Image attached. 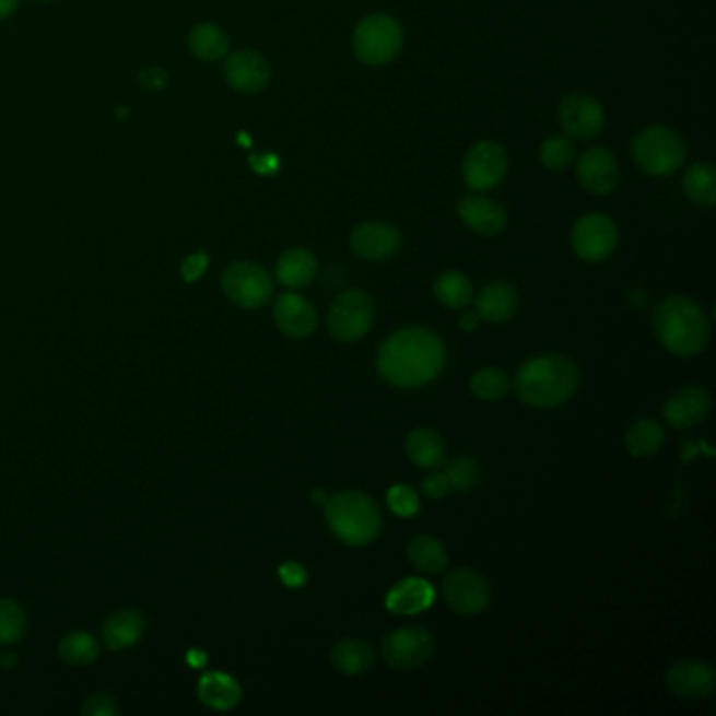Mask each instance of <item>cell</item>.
I'll return each instance as SVG.
<instances>
[{
	"instance_id": "34",
	"label": "cell",
	"mask_w": 716,
	"mask_h": 716,
	"mask_svg": "<svg viewBox=\"0 0 716 716\" xmlns=\"http://www.w3.org/2000/svg\"><path fill=\"white\" fill-rule=\"evenodd\" d=\"M510 380L498 368H481L471 376V394L481 401H496L506 398Z\"/></svg>"
},
{
	"instance_id": "30",
	"label": "cell",
	"mask_w": 716,
	"mask_h": 716,
	"mask_svg": "<svg viewBox=\"0 0 716 716\" xmlns=\"http://www.w3.org/2000/svg\"><path fill=\"white\" fill-rule=\"evenodd\" d=\"M683 189L693 204L711 209L716 202V173L713 164L700 162L688 168L683 177Z\"/></svg>"
},
{
	"instance_id": "16",
	"label": "cell",
	"mask_w": 716,
	"mask_h": 716,
	"mask_svg": "<svg viewBox=\"0 0 716 716\" xmlns=\"http://www.w3.org/2000/svg\"><path fill=\"white\" fill-rule=\"evenodd\" d=\"M273 321L291 339H307L318 328L316 307L296 292H284L273 303Z\"/></svg>"
},
{
	"instance_id": "33",
	"label": "cell",
	"mask_w": 716,
	"mask_h": 716,
	"mask_svg": "<svg viewBox=\"0 0 716 716\" xmlns=\"http://www.w3.org/2000/svg\"><path fill=\"white\" fill-rule=\"evenodd\" d=\"M59 656L70 666H91L99 658V643L84 631H72L59 641Z\"/></svg>"
},
{
	"instance_id": "48",
	"label": "cell",
	"mask_w": 716,
	"mask_h": 716,
	"mask_svg": "<svg viewBox=\"0 0 716 716\" xmlns=\"http://www.w3.org/2000/svg\"><path fill=\"white\" fill-rule=\"evenodd\" d=\"M43 2H47V0H43Z\"/></svg>"
},
{
	"instance_id": "32",
	"label": "cell",
	"mask_w": 716,
	"mask_h": 716,
	"mask_svg": "<svg viewBox=\"0 0 716 716\" xmlns=\"http://www.w3.org/2000/svg\"><path fill=\"white\" fill-rule=\"evenodd\" d=\"M664 444V429L654 419H638L626 431V448L637 458H649L658 454Z\"/></svg>"
},
{
	"instance_id": "41",
	"label": "cell",
	"mask_w": 716,
	"mask_h": 716,
	"mask_svg": "<svg viewBox=\"0 0 716 716\" xmlns=\"http://www.w3.org/2000/svg\"><path fill=\"white\" fill-rule=\"evenodd\" d=\"M421 488H423V494H425L426 498L442 501L448 494L450 483H448V478L444 473H431V476L423 479Z\"/></svg>"
},
{
	"instance_id": "6",
	"label": "cell",
	"mask_w": 716,
	"mask_h": 716,
	"mask_svg": "<svg viewBox=\"0 0 716 716\" xmlns=\"http://www.w3.org/2000/svg\"><path fill=\"white\" fill-rule=\"evenodd\" d=\"M633 159L643 173L666 177L681 168L685 160V143L672 129L649 127L635 137Z\"/></svg>"
},
{
	"instance_id": "3",
	"label": "cell",
	"mask_w": 716,
	"mask_h": 716,
	"mask_svg": "<svg viewBox=\"0 0 716 716\" xmlns=\"http://www.w3.org/2000/svg\"><path fill=\"white\" fill-rule=\"evenodd\" d=\"M654 332L666 351L691 357L711 341V321L690 296H666L654 307Z\"/></svg>"
},
{
	"instance_id": "7",
	"label": "cell",
	"mask_w": 716,
	"mask_h": 716,
	"mask_svg": "<svg viewBox=\"0 0 716 716\" xmlns=\"http://www.w3.org/2000/svg\"><path fill=\"white\" fill-rule=\"evenodd\" d=\"M374 301L364 291L341 292L328 309V332L341 343H353L368 334L374 324Z\"/></svg>"
},
{
	"instance_id": "11",
	"label": "cell",
	"mask_w": 716,
	"mask_h": 716,
	"mask_svg": "<svg viewBox=\"0 0 716 716\" xmlns=\"http://www.w3.org/2000/svg\"><path fill=\"white\" fill-rule=\"evenodd\" d=\"M446 606L458 615H478L490 606V584L476 570H451L442 583Z\"/></svg>"
},
{
	"instance_id": "15",
	"label": "cell",
	"mask_w": 716,
	"mask_h": 716,
	"mask_svg": "<svg viewBox=\"0 0 716 716\" xmlns=\"http://www.w3.org/2000/svg\"><path fill=\"white\" fill-rule=\"evenodd\" d=\"M666 688L683 700H704L716 688L715 668L700 660H681L666 672Z\"/></svg>"
},
{
	"instance_id": "36",
	"label": "cell",
	"mask_w": 716,
	"mask_h": 716,
	"mask_svg": "<svg viewBox=\"0 0 716 716\" xmlns=\"http://www.w3.org/2000/svg\"><path fill=\"white\" fill-rule=\"evenodd\" d=\"M574 156H576V148L567 134H553V137L544 139V143L540 148L542 164L553 173L565 171L574 162Z\"/></svg>"
},
{
	"instance_id": "47",
	"label": "cell",
	"mask_w": 716,
	"mask_h": 716,
	"mask_svg": "<svg viewBox=\"0 0 716 716\" xmlns=\"http://www.w3.org/2000/svg\"><path fill=\"white\" fill-rule=\"evenodd\" d=\"M312 501H316V503H326L328 501V496L324 494V490H316L314 494H312Z\"/></svg>"
},
{
	"instance_id": "23",
	"label": "cell",
	"mask_w": 716,
	"mask_h": 716,
	"mask_svg": "<svg viewBox=\"0 0 716 716\" xmlns=\"http://www.w3.org/2000/svg\"><path fill=\"white\" fill-rule=\"evenodd\" d=\"M316 275L318 259L307 248H291L275 263V280L292 291L309 286Z\"/></svg>"
},
{
	"instance_id": "45",
	"label": "cell",
	"mask_w": 716,
	"mask_h": 716,
	"mask_svg": "<svg viewBox=\"0 0 716 716\" xmlns=\"http://www.w3.org/2000/svg\"><path fill=\"white\" fill-rule=\"evenodd\" d=\"M17 4H20V0H0V22L9 20L15 13Z\"/></svg>"
},
{
	"instance_id": "21",
	"label": "cell",
	"mask_w": 716,
	"mask_h": 716,
	"mask_svg": "<svg viewBox=\"0 0 716 716\" xmlns=\"http://www.w3.org/2000/svg\"><path fill=\"white\" fill-rule=\"evenodd\" d=\"M433 601L435 590L431 584L423 578H403L387 592L385 608L398 615H416L429 610Z\"/></svg>"
},
{
	"instance_id": "27",
	"label": "cell",
	"mask_w": 716,
	"mask_h": 716,
	"mask_svg": "<svg viewBox=\"0 0 716 716\" xmlns=\"http://www.w3.org/2000/svg\"><path fill=\"white\" fill-rule=\"evenodd\" d=\"M330 664L341 674L357 677L371 670L374 664V649L360 638H343L332 647Z\"/></svg>"
},
{
	"instance_id": "13",
	"label": "cell",
	"mask_w": 716,
	"mask_h": 716,
	"mask_svg": "<svg viewBox=\"0 0 716 716\" xmlns=\"http://www.w3.org/2000/svg\"><path fill=\"white\" fill-rule=\"evenodd\" d=\"M559 122L570 139L590 141L603 131L606 114L595 97L586 93H570L559 106Z\"/></svg>"
},
{
	"instance_id": "17",
	"label": "cell",
	"mask_w": 716,
	"mask_h": 716,
	"mask_svg": "<svg viewBox=\"0 0 716 716\" xmlns=\"http://www.w3.org/2000/svg\"><path fill=\"white\" fill-rule=\"evenodd\" d=\"M713 410V398L706 389L688 385L674 391L664 403V419L674 429H693L704 423Z\"/></svg>"
},
{
	"instance_id": "28",
	"label": "cell",
	"mask_w": 716,
	"mask_h": 716,
	"mask_svg": "<svg viewBox=\"0 0 716 716\" xmlns=\"http://www.w3.org/2000/svg\"><path fill=\"white\" fill-rule=\"evenodd\" d=\"M408 559L416 570H421L425 574H439L448 567L446 547L437 538L426 536V533L414 536L410 540Z\"/></svg>"
},
{
	"instance_id": "5",
	"label": "cell",
	"mask_w": 716,
	"mask_h": 716,
	"mask_svg": "<svg viewBox=\"0 0 716 716\" xmlns=\"http://www.w3.org/2000/svg\"><path fill=\"white\" fill-rule=\"evenodd\" d=\"M403 45V30L391 15L374 13L362 20L353 32V54L366 66L394 61Z\"/></svg>"
},
{
	"instance_id": "46",
	"label": "cell",
	"mask_w": 716,
	"mask_h": 716,
	"mask_svg": "<svg viewBox=\"0 0 716 716\" xmlns=\"http://www.w3.org/2000/svg\"><path fill=\"white\" fill-rule=\"evenodd\" d=\"M17 664V656L15 654H11V652H2L0 654V666H4V668H13Z\"/></svg>"
},
{
	"instance_id": "40",
	"label": "cell",
	"mask_w": 716,
	"mask_h": 716,
	"mask_svg": "<svg viewBox=\"0 0 716 716\" xmlns=\"http://www.w3.org/2000/svg\"><path fill=\"white\" fill-rule=\"evenodd\" d=\"M207 267H209V255L202 253V250H198V253L189 255L186 261H184L181 275H184L186 282H196V280L202 278V273L207 271Z\"/></svg>"
},
{
	"instance_id": "35",
	"label": "cell",
	"mask_w": 716,
	"mask_h": 716,
	"mask_svg": "<svg viewBox=\"0 0 716 716\" xmlns=\"http://www.w3.org/2000/svg\"><path fill=\"white\" fill-rule=\"evenodd\" d=\"M24 608L13 599H0V645H13L26 633Z\"/></svg>"
},
{
	"instance_id": "43",
	"label": "cell",
	"mask_w": 716,
	"mask_h": 716,
	"mask_svg": "<svg viewBox=\"0 0 716 716\" xmlns=\"http://www.w3.org/2000/svg\"><path fill=\"white\" fill-rule=\"evenodd\" d=\"M139 80H141V84H143L145 89H162L164 82H166V74H164L160 68H148V70L139 77Z\"/></svg>"
},
{
	"instance_id": "2",
	"label": "cell",
	"mask_w": 716,
	"mask_h": 716,
	"mask_svg": "<svg viewBox=\"0 0 716 716\" xmlns=\"http://www.w3.org/2000/svg\"><path fill=\"white\" fill-rule=\"evenodd\" d=\"M578 366L559 353H547L528 360L515 378V391L531 408H557L578 389Z\"/></svg>"
},
{
	"instance_id": "12",
	"label": "cell",
	"mask_w": 716,
	"mask_h": 716,
	"mask_svg": "<svg viewBox=\"0 0 716 716\" xmlns=\"http://www.w3.org/2000/svg\"><path fill=\"white\" fill-rule=\"evenodd\" d=\"M508 160L503 145L494 141H479L462 162V175L467 186L476 191H488L501 186L506 177Z\"/></svg>"
},
{
	"instance_id": "18",
	"label": "cell",
	"mask_w": 716,
	"mask_h": 716,
	"mask_svg": "<svg viewBox=\"0 0 716 716\" xmlns=\"http://www.w3.org/2000/svg\"><path fill=\"white\" fill-rule=\"evenodd\" d=\"M576 175L580 186L595 196H608L615 189L620 179L618 162L606 148L586 150L576 164Z\"/></svg>"
},
{
	"instance_id": "29",
	"label": "cell",
	"mask_w": 716,
	"mask_h": 716,
	"mask_svg": "<svg viewBox=\"0 0 716 716\" xmlns=\"http://www.w3.org/2000/svg\"><path fill=\"white\" fill-rule=\"evenodd\" d=\"M187 47L202 61H216L230 51V38L214 24H198L187 36Z\"/></svg>"
},
{
	"instance_id": "24",
	"label": "cell",
	"mask_w": 716,
	"mask_h": 716,
	"mask_svg": "<svg viewBox=\"0 0 716 716\" xmlns=\"http://www.w3.org/2000/svg\"><path fill=\"white\" fill-rule=\"evenodd\" d=\"M517 309V292L506 282H490L476 296L479 319L490 324H503L513 318Z\"/></svg>"
},
{
	"instance_id": "31",
	"label": "cell",
	"mask_w": 716,
	"mask_h": 716,
	"mask_svg": "<svg viewBox=\"0 0 716 716\" xmlns=\"http://www.w3.org/2000/svg\"><path fill=\"white\" fill-rule=\"evenodd\" d=\"M435 298L450 309H465L473 301V284L460 271H444L433 284Z\"/></svg>"
},
{
	"instance_id": "14",
	"label": "cell",
	"mask_w": 716,
	"mask_h": 716,
	"mask_svg": "<svg viewBox=\"0 0 716 716\" xmlns=\"http://www.w3.org/2000/svg\"><path fill=\"white\" fill-rule=\"evenodd\" d=\"M351 250L366 261H387L396 257L401 248V234L398 227L380 221L362 223L351 232Z\"/></svg>"
},
{
	"instance_id": "4",
	"label": "cell",
	"mask_w": 716,
	"mask_h": 716,
	"mask_svg": "<svg viewBox=\"0 0 716 716\" xmlns=\"http://www.w3.org/2000/svg\"><path fill=\"white\" fill-rule=\"evenodd\" d=\"M324 506L328 528L347 547H366L380 533V510L364 492H337Z\"/></svg>"
},
{
	"instance_id": "8",
	"label": "cell",
	"mask_w": 716,
	"mask_h": 716,
	"mask_svg": "<svg viewBox=\"0 0 716 716\" xmlns=\"http://www.w3.org/2000/svg\"><path fill=\"white\" fill-rule=\"evenodd\" d=\"M221 289L242 309H259L269 303L273 282L263 267L250 261H236L223 271Z\"/></svg>"
},
{
	"instance_id": "38",
	"label": "cell",
	"mask_w": 716,
	"mask_h": 716,
	"mask_svg": "<svg viewBox=\"0 0 716 716\" xmlns=\"http://www.w3.org/2000/svg\"><path fill=\"white\" fill-rule=\"evenodd\" d=\"M387 506L398 517H414L421 510V498L414 488L398 483L387 492Z\"/></svg>"
},
{
	"instance_id": "39",
	"label": "cell",
	"mask_w": 716,
	"mask_h": 716,
	"mask_svg": "<svg viewBox=\"0 0 716 716\" xmlns=\"http://www.w3.org/2000/svg\"><path fill=\"white\" fill-rule=\"evenodd\" d=\"M120 713V706L116 700L107 693H95L82 704V715L89 716H114Z\"/></svg>"
},
{
	"instance_id": "10",
	"label": "cell",
	"mask_w": 716,
	"mask_h": 716,
	"mask_svg": "<svg viewBox=\"0 0 716 716\" xmlns=\"http://www.w3.org/2000/svg\"><path fill=\"white\" fill-rule=\"evenodd\" d=\"M618 246V227L608 214H584L572 230V248L586 263L610 259Z\"/></svg>"
},
{
	"instance_id": "1",
	"label": "cell",
	"mask_w": 716,
	"mask_h": 716,
	"mask_svg": "<svg viewBox=\"0 0 716 716\" xmlns=\"http://www.w3.org/2000/svg\"><path fill=\"white\" fill-rule=\"evenodd\" d=\"M446 366V347L426 328H401L389 334L376 353L380 378L398 389H419L433 383Z\"/></svg>"
},
{
	"instance_id": "42",
	"label": "cell",
	"mask_w": 716,
	"mask_h": 716,
	"mask_svg": "<svg viewBox=\"0 0 716 716\" xmlns=\"http://www.w3.org/2000/svg\"><path fill=\"white\" fill-rule=\"evenodd\" d=\"M278 574H280V578H282V583L286 584V586H291V588H298V586H303V584L307 583V572L303 570L301 563H294V561H289V563L280 565Z\"/></svg>"
},
{
	"instance_id": "20",
	"label": "cell",
	"mask_w": 716,
	"mask_h": 716,
	"mask_svg": "<svg viewBox=\"0 0 716 716\" xmlns=\"http://www.w3.org/2000/svg\"><path fill=\"white\" fill-rule=\"evenodd\" d=\"M460 221L479 236H496L506 227V211L483 196H467L458 202Z\"/></svg>"
},
{
	"instance_id": "37",
	"label": "cell",
	"mask_w": 716,
	"mask_h": 716,
	"mask_svg": "<svg viewBox=\"0 0 716 716\" xmlns=\"http://www.w3.org/2000/svg\"><path fill=\"white\" fill-rule=\"evenodd\" d=\"M444 476L448 478V483L458 492H469L479 483V465L476 458L471 456H454L450 462L446 465Z\"/></svg>"
},
{
	"instance_id": "9",
	"label": "cell",
	"mask_w": 716,
	"mask_h": 716,
	"mask_svg": "<svg viewBox=\"0 0 716 716\" xmlns=\"http://www.w3.org/2000/svg\"><path fill=\"white\" fill-rule=\"evenodd\" d=\"M435 654V637L425 626H403L383 638L380 656L396 670L425 666Z\"/></svg>"
},
{
	"instance_id": "44",
	"label": "cell",
	"mask_w": 716,
	"mask_h": 716,
	"mask_svg": "<svg viewBox=\"0 0 716 716\" xmlns=\"http://www.w3.org/2000/svg\"><path fill=\"white\" fill-rule=\"evenodd\" d=\"M481 321L478 316V312H465L460 319H458V326L465 330V332H473L478 328V324Z\"/></svg>"
},
{
	"instance_id": "19",
	"label": "cell",
	"mask_w": 716,
	"mask_h": 716,
	"mask_svg": "<svg viewBox=\"0 0 716 716\" xmlns=\"http://www.w3.org/2000/svg\"><path fill=\"white\" fill-rule=\"evenodd\" d=\"M225 80L239 93H261L271 80L269 61L257 51H236L225 61Z\"/></svg>"
},
{
	"instance_id": "25",
	"label": "cell",
	"mask_w": 716,
	"mask_h": 716,
	"mask_svg": "<svg viewBox=\"0 0 716 716\" xmlns=\"http://www.w3.org/2000/svg\"><path fill=\"white\" fill-rule=\"evenodd\" d=\"M403 448H406L410 462L421 469H437L446 460L444 439L433 429H426V426L412 429L406 437Z\"/></svg>"
},
{
	"instance_id": "22",
	"label": "cell",
	"mask_w": 716,
	"mask_h": 716,
	"mask_svg": "<svg viewBox=\"0 0 716 716\" xmlns=\"http://www.w3.org/2000/svg\"><path fill=\"white\" fill-rule=\"evenodd\" d=\"M145 633V618L139 610H118L114 611L104 626H102V637L104 645L111 652H122L133 647L139 643Z\"/></svg>"
},
{
	"instance_id": "26",
	"label": "cell",
	"mask_w": 716,
	"mask_h": 716,
	"mask_svg": "<svg viewBox=\"0 0 716 716\" xmlns=\"http://www.w3.org/2000/svg\"><path fill=\"white\" fill-rule=\"evenodd\" d=\"M198 697L213 711H232L242 700V688L232 674L207 672L198 683Z\"/></svg>"
}]
</instances>
